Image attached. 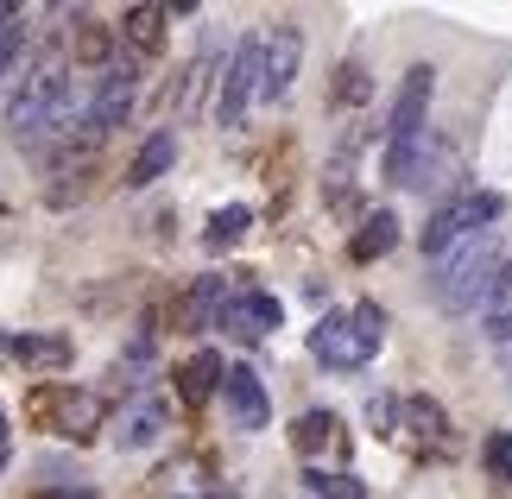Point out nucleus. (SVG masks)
Wrapping results in <instances>:
<instances>
[{
	"label": "nucleus",
	"mask_w": 512,
	"mask_h": 499,
	"mask_svg": "<svg viewBox=\"0 0 512 499\" xmlns=\"http://www.w3.org/2000/svg\"><path fill=\"white\" fill-rule=\"evenodd\" d=\"M127 45L133 51H159V38H165V7H127Z\"/></svg>",
	"instance_id": "19"
},
{
	"label": "nucleus",
	"mask_w": 512,
	"mask_h": 499,
	"mask_svg": "<svg viewBox=\"0 0 512 499\" xmlns=\"http://www.w3.org/2000/svg\"><path fill=\"white\" fill-rule=\"evenodd\" d=\"M32 411H38V417L57 411V430H64L70 443H89V436L102 430V398L83 392V386H70V392H38V398H32Z\"/></svg>",
	"instance_id": "7"
},
{
	"label": "nucleus",
	"mask_w": 512,
	"mask_h": 499,
	"mask_svg": "<svg viewBox=\"0 0 512 499\" xmlns=\"http://www.w3.org/2000/svg\"><path fill=\"white\" fill-rule=\"evenodd\" d=\"M222 398H228V411H234V424H241V430H266L272 405H266V386H260V373H253V367H228Z\"/></svg>",
	"instance_id": "10"
},
{
	"label": "nucleus",
	"mask_w": 512,
	"mask_h": 499,
	"mask_svg": "<svg viewBox=\"0 0 512 499\" xmlns=\"http://www.w3.org/2000/svg\"><path fill=\"white\" fill-rule=\"evenodd\" d=\"M430 89H437V70H430V64H411L405 83H399V102H392V121H386L392 146H405V139H424V133H430V127H424Z\"/></svg>",
	"instance_id": "6"
},
{
	"label": "nucleus",
	"mask_w": 512,
	"mask_h": 499,
	"mask_svg": "<svg viewBox=\"0 0 512 499\" xmlns=\"http://www.w3.org/2000/svg\"><path fill=\"white\" fill-rule=\"evenodd\" d=\"M228 386V367H222V354H209V348H196L184 367H177V392L190 398V405H203V398H215Z\"/></svg>",
	"instance_id": "12"
},
{
	"label": "nucleus",
	"mask_w": 512,
	"mask_h": 499,
	"mask_svg": "<svg viewBox=\"0 0 512 499\" xmlns=\"http://www.w3.org/2000/svg\"><path fill=\"white\" fill-rule=\"evenodd\" d=\"M76 57H83V64H108V32L83 26V32H76Z\"/></svg>",
	"instance_id": "26"
},
{
	"label": "nucleus",
	"mask_w": 512,
	"mask_h": 499,
	"mask_svg": "<svg viewBox=\"0 0 512 499\" xmlns=\"http://www.w3.org/2000/svg\"><path fill=\"white\" fill-rule=\"evenodd\" d=\"M380 342H386V316H380V304L336 310V316H323V323L310 329V354H317L323 367H336V373L367 367Z\"/></svg>",
	"instance_id": "1"
},
{
	"label": "nucleus",
	"mask_w": 512,
	"mask_h": 499,
	"mask_svg": "<svg viewBox=\"0 0 512 499\" xmlns=\"http://www.w3.org/2000/svg\"><path fill=\"white\" fill-rule=\"evenodd\" d=\"M171 158H177V139L171 133H152L146 146H140V158H133V171H127V184L133 190H146V184H159V177L171 171Z\"/></svg>",
	"instance_id": "16"
},
{
	"label": "nucleus",
	"mask_w": 512,
	"mask_h": 499,
	"mask_svg": "<svg viewBox=\"0 0 512 499\" xmlns=\"http://www.w3.org/2000/svg\"><path fill=\"white\" fill-rule=\"evenodd\" d=\"M336 102H367V70L361 64H342L336 70Z\"/></svg>",
	"instance_id": "25"
},
{
	"label": "nucleus",
	"mask_w": 512,
	"mask_h": 499,
	"mask_svg": "<svg viewBox=\"0 0 512 499\" xmlns=\"http://www.w3.org/2000/svg\"><path fill=\"white\" fill-rule=\"evenodd\" d=\"M228 285L222 278H196L190 285V297H184V329H215L222 323V310H228Z\"/></svg>",
	"instance_id": "14"
},
{
	"label": "nucleus",
	"mask_w": 512,
	"mask_h": 499,
	"mask_svg": "<svg viewBox=\"0 0 512 499\" xmlns=\"http://www.w3.org/2000/svg\"><path fill=\"white\" fill-rule=\"evenodd\" d=\"M298 64H304L298 26H272V38H266V95H272V102H279V95H291V83H298Z\"/></svg>",
	"instance_id": "9"
},
{
	"label": "nucleus",
	"mask_w": 512,
	"mask_h": 499,
	"mask_svg": "<svg viewBox=\"0 0 512 499\" xmlns=\"http://www.w3.org/2000/svg\"><path fill=\"white\" fill-rule=\"evenodd\" d=\"M506 266V259L494 253V228L487 234H475V241H462V247H449L443 259H437V304L443 310H475L481 297H487V285H494V272Z\"/></svg>",
	"instance_id": "2"
},
{
	"label": "nucleus",
	"mask_w": 512,
	"mask_h": 499,
	"mask_svg": "<svg viewBox=\"0 0 512 499\" xmlns=\"http://www.w3.org/2000/svg\"><path fill=\"white\" fill-rule=\"evenodd\" d=\"M159 430H165V405H159V398H140V405L121 417V449H146V443H159Z\"/></svg>",
	"instance_id": "17"
},
{
	"label": "nucleus",
	"mask_w": 512,
	"mask_h": 499,
	"mask_svg": "<svg viewBox=\"0 0 512 499\" xmlns=\"http://www.w3.org/2000/svg\"><path fill=\"white\" fill-rule=\"evenodd\" d=\"M13 64H19V38H0V83H7Z\"/></svg>",
	"instance_id": "27"
},
{
	"label": "nucleus",
	"mask_w": 512,
	"mask_h": 499,
	"mask_svg": "<svg viewBox=\"0 0 512 499\" xmlns=\"http://www.w3.org/2000/svg\"><path fill=\"white\" fill-rule=\"evenodd\" d=\"M323 443H336V417H329V411H304L298 424H291V449H298V455H317Z\"/></svg>",
	"instance_id": "20"
},
{
	"label": "nucleus",
	"mask_w": 512,
	"mask_h": 499,
	"mask_svg": "<svg viewBox=\"0 0 512 499\" xmlns=\"http://www.w3.org/2000/svg\"><path fill=\"white\" fill-rule=\"evenodd\" d=\"M253 95H266V38H241L222 70V95H215V127H241Z\"/></svg>",
	"instance_id": "4"
},
{
	"label": "nucleus",
	"mask_w": 512,
	"mask_h": 499,
	"mask_svg": "<svg viewBox=\"0 0 512 499\" xmlns=\"http://www.w3.org/2000/svg\"><path fill=\"white\" fill-rule=\"evenodd\" d=\"M7 354L32 373H57L70 367V335H7Z\"/></svg>",
	"instance_id": "11"
},
{
	"label": "nucleus",
	"mask_w": 512,
	"mask_h": 499,
	"mask_svg": "<svg viewBox=\"0 0 512 499\" xmlns=\"http://www.w3.org/2000/svg\"><path fill=\"white\" fill-rule=\"evenodd\" d=\"M481 462H487V474H494V481H512V436H506V430H494V436H487Z\"/></svg>",
	"instance_id": "23"
},
{
	"label": "nucleus",
	"mask_w": 512,
	"mask_h": 499,
	"mask_svg": "<svg viewBox=\"0 0 512 499\" xmlns=\"http://www.w3.org/2000/svg\"><path fill=\"white\" fill-rule=\"evenodd\" d=\"M13 19H19V13H13V7H0V32H7V26H13Z\"/></svg>",
	"instance_id": "30"
},
{
	"label": "nucleus",
	"mask_w": 512,
	"mask_h": 499,
	"mask_svg": "<svg viewBox=\"0 0 512 499\" xmlns=\"http://www.w3.org/2000/svg\"><path fill=\"white\" fill-rule=\"evenodd\" d=\"M7 455H13V436H7V411H0V468H7Z\"/></svg>",
	"instance_id": "29"
},
{
	"label": "nucleus",
	"mask_w": 512,
	"mask_h": 499,
	"mask_svg": "<svg viewBox=\"0 0 512 499\" xmlns=\"http://www.w3.org/2000/svg\"><path fill=\"white\" fill-rule=\"evenodd\" d=\"M506 215V196L500 190H462L456 203H443L437 215H430V228H424V253L430 259H443L449 247H462V241H475V234H487Z\"/></svg>",
	"instance_id": "3"
},
{
	"label": "nucleus",
	"mask_w": 512,
	"mask_h": 499,
	"mask_svg": "<svg viewBox=\"0 0 512 499\" xmlns=\"http://www.w3.org/2000/svg\"><path fill=\"white\" fill-rule=\"evenodd\" d=\"M38 499H95L89 487H51V493H38Z\"/></svg>",
	"instance_id": "28"
},
{
	"label": "nucleus",
	"mask_w": 512,
	"mask_h": 499,
	"mask_svg": "<svg viewBox=\"0 0 512 499\" xmlns=\"http://www.w3.org/2000/svg\"><path fill=\"white\" fill-rule=\"evenodd\" d=\"M304 487L317 493V499H367V487L354 481V474H323V468H310V474H304Z\"/></svg>",
	"instance_id": "22"
},
{
	"label": "nucleus",
	"mask_w": 512,
	"mask_h": 499,
	"mask_svg": "<svg viewBox=\"0 0 512 499\" xmlns=\"http://www.w3.org/2000/svg\"><path fill=\"white\" fill-rule=\"evenodd\" d=\"M133 95H140V64H133V57H114L102 70V83H95L89 114H83V139H102V133L121 127L133 114Z\"/></svg>",
	"instance_id": "5"
},
{
	"label": "nucleus",
	"mask_w": 512,
	"mask_h": 499,
	"mask_svg": "<svg viewBox=\"0 0 512 499\" xmlns=\"http://www.w3.org/2000/svg\"><path fill=\"white\" fill-rule=\"evenodd\" d=\"M392 241H399V222L386 209H373L361 222V234H354V259H380V253H392Z\"/></svg>",
	"instance_id": "18"
},
{
	"label": "nucleus",
	"mask_w": 512,
	"mask_h": 499,
	"mask_svg": "<svg viewBox=\"0 0 512 499\" xmlns=\"http://www.w3.org/2000/svg\"><path fill=\"white\" fill-rule=\"evenodd\" d=\"M247 228H253V209H247V203H228V209H215V215H209V247H234Z\"/></svg>",
	"instance_id": "21"
},
{
	"label": "nucleus",
	"mask_w": 512,
	"mask_h": 499,
	"mask_svg": "<svg viewBox=\"0 0 512 499\" xmlns=\"http://www.w3.org/2000/svg\"><path fill=\"white\" fill-rule=\"evenodd\" d=\"M203 83H209V57H196V64L184 70V89H177V108H196V102H203Z\"/></svg>",
	"instance_id": "24"
},
{
	"label": "nucleus",
	"mask_w": 512,
	"mask_h": 499,
	"mask_svg": "<svg viewBox=\"0 0 512 499\" xmlns=\"http://www.w3.org/2000/svg\"><path fill=\"white\" fill-rule=\"evenodd\" d=\"M405 430L418 436L424 449H443V443H449V411L437 405V398L418 392V398H405Z\"/></svg>",
	"instance_id": "15"
},
{
	"label": "nucleus",
	"mask_w": 512,
	"mask_h": 499,
	"mask_svg": "<svg viewBox=\"0 0 512 499\" xmlns=\"http://www.w3.org/2000/svg\"><path fill=\"white\" fill-rule=\"evenodd\" d=\"M222 329L234 335V342H260V335L279 329V297H266V291H234L228 310H222Z\"/></svg>",
	"instance_id": "8"
},
{
	"label": "nucleus",
	"mask_w": 512,
	"mask_h": 499,
	"mask_svg": "<svg viewBox=\"0 0 512 499\" xmlns=\"http://www.w3.org/2000/svg\"><path fill=\"white\" fill-rule=\"evenodd\" d=\"M203 499H241V493H203Z\"/></svg>",
	"instance_id": "31"
},
{
	"label": "nucleus",
	"mask_w": 512,
	"mask_h": 499,
	"mask_svg": "<svg viewBox=\"0 0 512 499\" xmlns=\"http://www.w3.org/2000/svg\"><path fill=\"white\" fill-rule=\"evenodd\" d=\"M481 323H487V342H512V259L494 272V285H487V297H481Z\"/></svg>",
	"instance_id": "13"
}]
</instances>
